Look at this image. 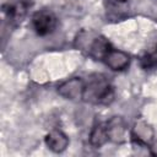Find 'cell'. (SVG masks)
I'll list each match as a JSON object with an SVG mask.
<instances>
[{"label":"cell","mask_w":157,"mask_h":157,"mask_svg":"<svg viewBox=\"0 0 157 157\" xmlns=\"http://www.w3.org/2000/svg\"><path fill=\"white\" fill-rule=\"evenodd\" d=\"M105 126H107V134H108L109 141H113L117 144H121V142L126 141L128 124L123 117H120V115L112 117L105 123Z\"/></svg>","instance_id":"cell-4"},{"label":"cell","mask_w":157,"mask_h":157,"mask_svg":"<svg viewBox=\"0 0 157 157\" xmlns=\"http://www.w3.org/2000/svg\"><path fill=\"white\" fill-rule=\"evenodd\" d=\"M2 9H4L2 11H4L6 18L10 21V23H18L25 17L27 6L25 2L20 1V2H15V4H6V5H4Z\"/></svg>","instance_id":"cell-8"},{"label":"cell","mask_w":157,"mask_h":157,"mask_svg":"<svg viewBox=\"0 0 157 157\" xmlns=\"http://www.w3.org/2000/svg\"><path fill=\"white\" fill-rule=\"evenodd\" d=\"M131 137L132 140L142 146H148L152 144L155 137L153 128L145 120H139L135 123L132 130H131Z\"/></svg>","instance_id":"cell-5"},{"label":"cell","mask_w":157,"mask_h":157,"mask_svg":"<svg viewBox=\"0 0 157 157\" xmlns=\"http://www.w3.org/2000/svg\"><path fill=\"white\" fill-rule=\"evenodd\" d=\"M44 141H45L47 147L55 153H60V152L65 151L66 147L69 146V137L66 136V134H64L59 129L50 130L47 134Z\"/></svg>","instance_id":"cell-7"},{"label":"cell","mask_w":157,"mask_h":157,"mask_svg":"<svg viewBox=\"0 0 157 157\" xmlns=\"http://www.w3.org/2000/svg\"><path fill=\"white\" fill-rule=\"evenodd\" d=\"M56 25H58V20L55 13L48 9L38 10L32 16V26L38 36L44 37L53 33L56 28Z\"/></svg>","instance_id":"cell-2"},{"label":"cell","mask_w":157,"mask_h":157,"mask_svg":"<svg viewBox=\"0 0 157 157\" xmlns=\"http://www.w3.org/2000/svg\"><path fill=\"white\" fill-rule=\"evenodd\" d=\"M107 141H109V139H108V134H107L105 123H98V124H96L92 128L91 132H90V144L93 147H101Z\"/></svg>","instance_id":"cell-9"},{"label":"cell","mask_w":157,"mask_h":157,"mask_svg":"<svg viewBox=\"0 0 157 157\" xmlns=\"http://www.w3.org/2000/svg\"><path fill=\"white\" fill-rule=\"evenodd\" d=\"M114 98V90L103 74H93L85 82L82 99L91 104H109Z\"/></svg>","instance_id":"cell-1"},{"label":"cell","mask_w":157,"mask_h":157,"mask_svg":"<svg viewBox=\"0 0 157 157\" xmlns=\"http://www.w3.org/2000/svg\"><path fill=\"white\" fill-rule=\"evenodd\" d=\"M114 2H117V4H124V2H126L128 0H113Z\"/></svg>","instance_id":"cell-10"},{"label":"cell","mask_w":157,"mask_h":157,"mask_svg":"<svg viewBox=\"0 0 157 157\" xmlns=\"http://www.w3.org/2000/svg\"><path fill=\"white\" fill-rule=\"evenodd\" d=\"M85 90V81L81 77H71L58 86V93L69 101L82 99Z\"/></svg>","instance_id":"cell-3"},{"label":"cell","mask_w":157,"mask_h":157,"mask_svg":"<svg viewBox=\"0 0 157 157\" xmlns=\"http://www.w3.org/2000/svg\"><path fill=\"white\" fill-rule=\"evenodd\" d=\"M103 63L113 71H123L130 65V55L123 50L112 48L105 55Z\"/></svg>","instance_id":"cell-6"}]
</instances>
